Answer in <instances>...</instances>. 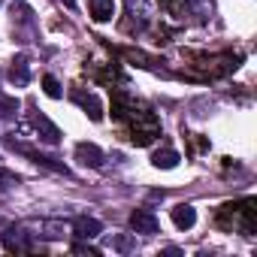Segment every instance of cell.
<instances>
[{
  "label": "cell",
  "instance_id": "9",
  "mask_svg": "<svg viewBox=\"0 0 257 257\" xmlns=\"http://www.w3.org/2000/svg\"><path fill=\"white\" fill-rule=\"evenodd\" d=\"M100 233H103V224H100L97 218H88V215H85V218H76V221H73V236H76V239L91 242V239H97Z\"/></svg>",
  "mask_w": 257,
  "mask_h": 257
},
{
  "label": "cell",
  "instance_id": "19",
  "mask_svg": "<svg viewBox=\"0 0 257 257\" xmlns=\"http://www.w3.org/2000/svg\"><path fill=\"white\" fill-rule=\"evenodd\" d=\"M46 230H49V233H46L49 239H58V236H64V233H61V224H58V221H52V224H46Z\"/></svg>",
  "mask_w": 257,
  "mask_h": 257
},
{
  "label": "cell",
  "instance_id": "8",
  "mask_svg": "<svg viewBox=\"0 0 257 257\" xmlns=\"http://www.w3.org/2000/svg\"><path fill=\"white\" fill-rule=\"evenodd\" d=\"M76 161H79L82 167L100 170V167H103V152H100L94 143H79V146H76Z\"/></svg>",
  "mask_w": 257,
  "mask_h": 257
},
{
  "label": "cell",
  "instance_id": "5",
  "mask_svg": "<svg viewBox=\"0 0 257 257\" xmlns=\"http://www.w3.org/2000/svg\"><path fill=\"white\" fill-rule=\"evenodd\" d=\"M31 124H34V131H37V137L43 140V143H49V146H58L61 143V131L43 115V112H34L31 115Z\"/></svg>",
  "mask_w": 257,
  "mask_h": 257
},
{
  "label": "cell",
  "instance_id": "11",
  "mask_svg": "<svg viewBox=\"0 0 257 257\" xmlns=\"http://www.w3.org/2000/svg\"><path fill=\"white\" fill-rule=\"evenodd\" d=\"M173 224H176L179 230H191V227L197 224V209H194L191 203H179V206L173 209Z\"/></svg>",
  "mask_w": 257,
  "mask_h": 257
},
{
  "label": "cell",
  "instance_id": "16",
  "mask_svg": "<svg viewBox=\"0 0 257 257\" xmlns=\"http://www.w3.org/2000/svg\"><path fill=\"white\" fill-rule=\"evenodd\" d=\"M112 248L121 251V254H127V251H137V242H134L131 236H115V239H112Z\"/></svg>",
  "mask_w": 257,
  "mask_h": 257
},
{
  "label": "cell",
  "instance_id": "13",
  "mask_svg": "<svg viewBox=\"0 0 257 257\" xmlns=\"http://www.w3.org/2000/svg\"><path fill=\"white\" fill-rule=\"evenodd\" d=\"M88 4H91V19L100 25L115 16V0H88Z\"/></svg>",
  "mask_w": 257,
  "mask_h": 257
},
{
  "label": "cell",
  "instance_id": "18",
  "mask_svg": "<svg viewBox=\"0 0 257 257\" xmlns=\"http://www.w3.org/2000/svg\"><path fill=\"white\" fill-rule=\"evenodd\" d=\"M70 251H73V254H88V257H100V251H97L94 245H88L85 239H82V242H76V245H73Z\"/></svg>",
  "mask_w": 257,
  "mask_h": 257
},
{
  "label": "cell",
  "instance_id": "2",
  "mask_svg": "<svg viewBox=\"0 0 257 257\" xmlns=\"http://www.w3.org/2000/svg\"><path fill=\"white\" fill-rule=\"evenodd\" d=\"M254 206H257V203H254L251 197L242 200V203H227V206H221V212H218V227L227 230V233L239 230V233L251 236V233L257 230V209H254Z\"/></svg>",
  "mask_w": 257,
  "mask_h": 257
},
{
  "label": "cell",
  "instance_id": "17",
  "mask_svg": "<svg viewBox=\"0 0 257 257\" xmlns=\"http://www.w3.org/2000/svg\"><path fill=\"white\" fill-rule=\"evenodd\" d=\"M13 185H19V176L0 167V191H7V188H13Z\"/></svg>",
  "mask_w": 257,
  "mask_h": 257
},
{
  "label": "cell",
  "instance_id": "3",
  "mask_svg": "<svg viewBox=\"0 0 257 257\" xmlns=\"http://www.w3.org/2000/svg\"><path fill=\"white\" fill-rule=\"evenodd\" d=\"M73 103L76 106H82V112L91 118V121H103V103L97 100V94H85L82 88H73Z\"/></svg>",
  "mask_w": 257,
  "mask_h": 257
},
{
  "label": "cell",
  "instance_id": "10",
  "mask_svg": "<svg viewBox=\"0 0 257 257\" xmlns=\"http://www.w3.org/2000/svg\"><path fill=\"white\" fill-rule=\"evenodd\" d=\"M10 82L16 85V88H25L28 82H31V61H28V55H19L16 61H13V67H10Z\"/></svg>",
  "mask_w": 257,
  "mask_h": 257
},
{
  "label": "cell",
  "instance_id": "1",
  "mask_svg": "<svg viewBox=\"0 0 257 257\" xmlns=\"http://www.w3.org/2000/svg\"><path fill=\"white\" fill-rule=\"evenodd\" d=\"M112 115L118 121H127V134H131V143L134 146H152L158 137H161V121L155 118V112L137 106L127 94H115V103H112Z\"/></svg>",
  "mask_w": 257,
  "mask_h": 257
},
{
  "label": "cell",
  "instance_id": "6",
  "mask_svg": "<svg viewBox=\"0 0 257 257\" xmlns=\"http://www.w3.org/2000/svg\"><path fill=\"white\" fill-rule=\"evenodd\" d=\"M131 227H134L137 233H143V236H155V233L161 230L155 212H149V209H137V212L131 215Z\"/></svg>",
  "mask_w": 257,
  "mask_h": 257
},
{
  "label": "cell",
  "instance_id": "4",
  "mask_svg": "<svg viewBox=\"0 0 257 257\" xmlns=\"http://www.w3.org/2000/svg\"><path fill=\"white\" fill-rule=\"evenodd\" d=\"M4 248L7 251H34L37 245H34V239L25 227H10L4 233Z\"/></svg>",
  "mask_w": 257,
  "mask_h": 257
},
{
  "label": "cell",
  "instance_id": "7",
  "mask_svg": "<svg viewBox=\"0 0 257 257\" xmlns=\"http://www.w3.org/2000/svg\"><path fill=\"white\" fill-rule=\"evenodd\" d=\"M124 7H127L131 22H137V31H143V28L152 22V7H149V0H124Z\"/></svg>",
  "mask_w": 257,
  "mask_h": 257
},
{
  "label": "cell",
  "instance_id": "12",
  "mask_svg": "<svg viewBox=\"0 0 257 257\" xmlns=\"http://www.w3.org/2000/svg\"><path fill=\"white\" fill-rule=\"evenodd\" d=\"M179 161H182V158H179V152H176V149H170V146H164V149H158V152L152 155V164H155L158 170H173Z\"/></svg>",
  "mask_w": 257,
  "mask_h": 257
},
{
  "label": "cell",
  "instance_id": "14",
  "mask_svg": "<svg viewBox=\"0 0 257 257\" xmlns=\"http://www.w3.org/2000/svg\"><path fill=\"white\" fill-rule=\"evenodd\" d=\"M43 91H46L52 100H61V97H64V88H61V82H58L55 76H43Z\"/></svg>",
  "mask_w": 257,
  "mask_h": 257
},
{
  "label": "cell",
  "instance_id": "15",
  "mask_svg": "<svg viewBox=\"0 0 257 257\" xmlns=\"http://www.w3.org/2000/svg\"><path fill=\"white\" fill-rule=\"evenodd\" d=\"M19 100L16 97H4V94H0V121H4V118H10V115H16L19 112Z\"/></svg>",
  "mask_w": 257,
  "mask_h": 257
}]
</instances>
